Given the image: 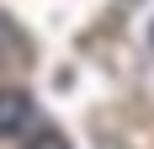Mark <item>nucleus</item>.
Returning <instances> with one entry per match:
<instances>
[{"label":"nucleus","mask_w":154,"mask_h":149,"mask_svg":"<svg viewBox=\"0 0 154 149\" xmlns=\"http://www.w3.org/2000/svg\"><path fill=\"white\" fill-rule=\"evenodd\" d=\"M27 122H32V96L21 85H0V138L21 133Z\"/></svg>","instance_id":"obj_1"},{"label":"nucleus","mask_w":154,"mask_h":149,"mask_svg":"<svg viewBox=\"0 0 154 149\" xmlns=\"http://www.w3.org/2000/svg\"><path fill=\"white\" fill-rule=\"evenodd\" d=\"M27 149H69V138L64 133H37V138H27Z\"/></svg>","instance_id":"obj_2"},{"label":"nucleus","mask_w":154,"mask_h":149,"mask_svg":"<svg viewBox=\"0 0 154 149\" xmlns=\"http://www.w3.org/2000/svg\"><path fill=\"white\" fill-rule=\"evenodd\" d=\"M149 37H154V27H149Z\"/></svg>","instance_id":"obj_3"}]
</instances>
